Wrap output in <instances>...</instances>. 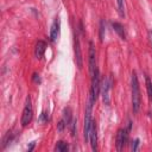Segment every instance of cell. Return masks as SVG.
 I'll return each instance as SVG.
<instances>
[{"mask_svg":"<svg viewBox=\"0 0 152 152\" xmlns=\"http://www.w3.org/2000/svg\"><path fill=\"white\" fill-rule=\"evenodd\" d=\"M131 89H132V108L134 113H138L140 108V89H139V83L135 72H132L131 76Z\"/></svg>","mask_w":152,"mask_h":152,"instance_id":"cell-1","label":"cell"},{"mask_svg":"<svg viewBox=\"0 0 152 152\" xmlns=\"http://www.w3.org/2000/svg\"><path fill=\"white\" fill-rule=\"evenodd\" d=\"M100 93V71L99 69L95 70L94 75L91 76V88H90V100L93 101V103L97 100Z\"/></svg>","mask_w":152,"mask_h":152,"instance_id":"cell-2","label":"cell"},{"mask_svg":"<svg viewBox=\"0 0 152 152\" xmlns=\"http://www.w3.org/2000/svg\"><path fill=\"white\" fill-rule=\"evenodd\" d=\"M32 115H33V110H32V104H31V97L27 96L25 101V107L21 114V126L24 127L27 126L32 120Z\"/></svg>","mask_w":152,"mask_h":152,"instance_id":"cell-3","label":"cell"},{"mask_svg":"<svg viewBox=\"0 0 152 152\" xmlns=\"http://www.w3.org/2000/svg\"><path fill=\"white\" fill-rule=\"evenodd\" d=\"M112 88V78L110 77H106L102 82V100L104 104H109L110 99H109V90Z\"/></svg>","mask_w":152,"mask_h":152,"instance_id":"cell-4","label":"cell"},{"mask_svg":"<svg viewBox=\"0 0 152 152\" xmlns=\"http://www.w3.org/2000/svg\"><path fill=\"white\" fill-rule=\"evenodd\" d=\"M89 142L91 146L93 151L97 150V128H96V122L95 120L91 121V126H90V132H89Z\"/></svg>","mask_w":152,"mask_h":152,"instance_id":"cell-5","label":"cell"},{"mask_svg":"<svg viewBox=\"0 0 152 152\" xmlns=\"http://www.w3.org/2000/svg\"><path fill=\"white\" fill-rule=\"evenodd\" d=\"M127 138H128L127 129L120 128L116 133V148H118V151H121L124 148V146L127 142Z\"/></svg>","mask_w":152,"mask_h":152,"instance_id":"cell-6","label":"cell"},{"mask_svg":"<svg viewBox=\"0 0 152 152\" xmlns=\"http://www.w3.org/2000/svg\"><path fill=\"white\" fill-rule=\"evenodd\" d=\"M96 52H95V48L93 45V43H89V71L90 75L93 76L95 70H96Z\"/></svg>","mask_w":152,"mask_h":152,"instance_id":"cell-7","label":"cell"},{"mask_svg":"<svg viewBox=\"0 0 152 152\" xmlns=\"http://www.w3.org/2000/svg\"><path fill=\"white\" fill-rule=\"evenodd\" d=\"M74 51H75V62L78 69H82L83 62H82V53H81V48H80V40L78 37L75 36L74 38Z\"/></svg>","mask_w":152,"mask_h":152,"instance_id":"cell-8","label":"cell"},{"mask_svg":"<svg viewBox=\"0 0 152 152\" xmlns=\"http://www.w3.org/2000/svg\"><path fill=\"white\" fill-rule=\"evenodd\" d=\"M59 31H61V20H59V18H55V20L51 25V30H50V38L52 42H56L58 39Z\"/></svg>","mask_w":152,"mask_h":152,"instance_id":"cell-9","label":"cell"},{"mask_svg":"<svg viewBox=\"0 0 152 152\" xmlns=\"http://www.w3.org/2000/svg\"><path fill=\"white\" fill-rule=\"evenodd\" d=\"M45 50H46V44H45V42L38 40L37 44H36V49H34V56H36L38 59L42 58L43 55H44V52H45Z\"/></svg>","mask_w":152,"mask_h":152,"instance_id":"cell-10","label":"cell"},{"mask_svg":"<svg viewBox=\"0 0 152 152\" xmlns=\"http://www.w3.org/2000/svg\"><path fill=\"white\" fill-rule=\"evenodd\" d=\"M112 26H113V28L116 31V33L120 36V38L125 40V39H126V34H125L124 26H122L120 23H116V21H113V23H112Z\"/></svg>","mask_w":152,"mask_h":152,"instance_id":"cell-11","label":"cell"},{"mask_svg":"<svg viewBox=\"0 0 152 152\" xmlns=\"http://www.w3.org/2000/svg\"><path fill=\"white\" fill-rule=\"evenodd\" d=\"M62 120L65 122V125H69V124L71 122L72 115H71V109H70V107H65V108L63 109V119H62Z\"/></svg>","mask_w":152,"mask_h":152,"instance_id":"cell-12","label":"cell"},{"mask_svg":"<svg viewBox=\"0 0 152 152\" xmlns=\"http://www.w3.org/2000/svg\"><path fill=\"white\" fill-rule=\"evenodd\" d=\"M68 144L66 142H64V141H58L57 144H56V146H55V151L56 152H65V151H68Z\"/></svg>","mask_w":152,"mask_h":152,"instance_id":"cell-13","label":"cell"},{"mask_svg":"<svg viewBox=\"0 0 152 152\" xmlns=\"http://www.w3.org/2000/svg\"><path fill=\"white\" fill-rule=\"evenodd\" d=\"M146 88H147V94H148V100L152 102V82L148 76H146Z\"/></svg>","mask_w":152,"mask_h":152,"instance_id":"cell-14","label":"cell"},{"mask_svg":"<svg viewBox=\"0 0 152 152\" xmlns=\"http://www.w3.org/2000/svg\"><path fill=\"white\" fill-rule=\"evenodd\" d=\"M116 4H118V11H119V14L121 17L125 15V6H124V0H116Z\"/></svg>","mask_w":152,"mask_h":152,"instance_id":"cell-15","label":"cell"},{"mask_svg":"<svg viewBox=\"0 0 152 152\" xmlns=\"http://www.w3.org/2000/svg\"><path fill=\"white\" fill-rule=\"evenodd\" d=\"M76 125H77V120H76V119H72L71 122L69 124V126H70V131H71V135H72V137L76 135Z\"/></svg>","mask_w":152,"mask_h":152,"instance_id":"cell-16","label":"cell"},{"mask_svg":"<svg viewBox=\"0 0 152 152\" xmlns=\"http://www.w3.org/2000/svg\"><path fill=\"white\" fill-rule=\"evenodd\" d=\"M103 37H104V21L101 20L100 21V40L101 42L103 40Z\"/></svg>","mask_w":152,"mask_h":152,"instance_id":"cell-17","label":"cell"},{"mask_svg":"<svg viewBox=\"0 0 152 152\" xmlns=\"http://www.w3.org/2000/svg\"><path fill=\"white\" fill-rule=\"evenodd\" d=\"M138 146H139V139H135L134 142L132 144V150L133 151H138Z\"/></svg>","mask_w":152,"mask_h":152,"instance_id":"cell-18","label":"cell"},{"mask_svg":"<svg viewBox=\"0 0 152 152\" xmlns=\"http://www.w3.org/2000/svg\"><path fill=\"white\" fill-rule=\"evenodd\" d=\"M64 126H66V125H65V122H64L63 120H62V121H59V124H58V131H59V132H62V131L64 129Z\"/></svg>","mask_w":152,"mask_h":152,"instance_id":"cell-19","label":"cell"},{"mask_svg":"<svg viewBox=\"0 0 152 152\" xmlns=\"http://www.w3.org/2000/svg\"><path fill=\"white\" fill-rule=\"evenodd\" d=\"M48 120H49L48 114H46V113H42V115H40V121H48Z\"/></svg>","mask_w":152,"mask_h":152,"instance_id":"cell-20","label":"cell"},{"mask_svg":"<svg viewBox=\"0 0 152 152\" xmlns=\"http://www.w3.org/2000/svg\"><path fill=\"white\" fill-rule=\"evenodd\" d=\"M33 80H34L36 82H40V81H39V75H37V74H33Z\"/></svg>","mask_w":152,"mask_h":152,"instance_id":"cell-21","label":"cell"},{"mask_svg":"<svg viewBox=\"0 0 152 152\" xmlns=\"http://www.w3.org/2000/svg\"><path fill=\"white\" fill-rule=\"evenodd\" d=\"M33 146H34V142H32V144H31V146H30V147H28L27 150H28V151H32V148H33Z\"/></svg>","mask_w":152,"mask_h":152,"instance_id":"cell-22","label":"cell"},{"mask_svg":"<svg viewBox=\"0 0 152 152\" xmlns=\"http://www.w3.org/2000/svg\"><path fill=\"white\" fill-rule=\"evenodd\" d=\"M151 42H152V33H151Z\"/></svg>","mask_w":152,"mask_h":152,"instance_id":"cell-23","label":"cell"}]
</instances>
